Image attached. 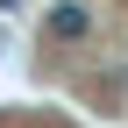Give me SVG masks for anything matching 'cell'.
Segmentation results:
<instances>
[{
    "mask_svg": "<svg viewBox=\"0 0 128 128\" xmlns=\"http://www.w3.org/2000/svg\"><path fill=\"white\" fill-rule=\"evenodd\" d=\"M86 28H92V14L78 7V0H57V7L43 14V36L50 43H86Z\"/></svg>",
    "mask_w": 128,
    "mask_h": 128,
    "instance_id": "1",
    "label": "cell"
}]
</instances>
